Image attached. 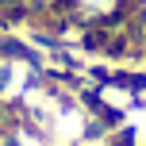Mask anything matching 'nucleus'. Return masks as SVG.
Masks as SVG:
<instances>
[{"mask_svg":"<svg viewBox=\"0 0 146 146\" xmlns=\"http://www.w3.org/2000/svg\"><path fill=\"white\" fill-rule=\"evenodd\" d=\"M77 15H85L88 23H108V15H123V8L131 0H66Z\"/></svg>","mask_w":146,"mask_h":146,"instance_id":"1","label":"nucleus"},{"mask_svg":"<svg viewBox=\"0 0 146 146\" xmlns=\"http://www.w3.org/2000/svg\"><path fill=\"white\" fill-rule=\"evenodd\" d=\"M19 4H38V8H54V4H66V0H19Z\"/></svg>","mask_w":146,"mask_h":146,"instance_id":"2","label":"nucleus"},{"mask_svg":"<svg viewBox=\"0 0 146 146\" xmlns=\"http://www.w3.org/2000/svg\"><path fill=\"white\" fill-rule=\"evenodd\" d=\"M139 4H142V15H146V0H139Z\"/></svg>","mask_w":146,"mask_h":146,"instance_id":"3","label":"nucleus"}]
</instances>
